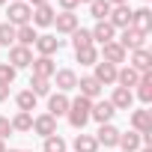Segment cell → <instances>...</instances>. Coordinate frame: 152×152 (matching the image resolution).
Segmentation results:
<instances>
[{
    "label": "cell",
    "mask_w": 152,
    "mask_h": 152,
    "mask_svg": "<svg viewBox=\"0 0 152 152\" xmlns=\"http://www.w3.org/2000/svg\"><path fill=\"white\" fill-rule=\"evenodd\" d=\"M12 131H21V134H27V131H33V113H24V110H18L12 119Z\"/></svg>",
    "instance_id": "28"
},
{
    "label": "cell",
    "mask_w": 152,
    "mask_h": 152,
    "mask_svg": "<svg viewBox=\"0 0 152 152\" xmlns=\"http://www.w3.org/2000/svg\"><path fill=\"white\" fill-rule=\"evenodd\" d=\"M12 3H21V0H12Z\"/></svg>",
    "instance_id": "47"
},
{
    "label": "cell",
    "mask_w": 152,
    "mask_h": 152,
    "mask_svg": "<svg viewBox=\"0 0 152 152\" xmlns=\"http://www.w3.org/2000/svg\"><path fill=\"white\" fill-rule=\"evenodd\" d=\"M6 152H30V149H6Z\"/></svg>",
    "instance_id": "43"
},
{
    "label": "cell",
    "mask_w": 152,
    "mask_h": 152,
    "mask_svg": "<svg viewBox=\"0 0 152 152\" xmlns=\"http://www.w3.org/2000/svg\"><path fill=\"white\" fill-rule=\"evenodd\" d=\"M0 45H3V48H12L15 45V27L12 24H0Z\"/></svg>",
    "instance_id": "35"
},
{
    "label": "cell",
    "mask_w": 152,
    "mask_h": 152,
    "mask_svg": "<svg viewBox=\"0 0 152 152\" xmlns=\"http://www.w3.org/2000/svg\"><path fill=\"white\" fill-rule=\"evenodd\" d=\"M90 33H93V42H99V45H107V42L116 39V30H113L107 21H96V27H93Z\"/></svg>",
    "instance_id": "24"
},
{
    "label": "cell",
    "mask_w": 152,
    "mask_h": 152,
    "mask_svg": "<svg viewBox=\"0 0 152 152\" xmlns=\"http://www.w3.org/2000/svg\"><path fill=\"white\" fill-rule=\"evenodd\" d=\"M15 69L9 66V63H0V84H6V87H12V81H15Z\"/></svg>",
    "instance_id": "36"
},
{
    "label": "cell",
    "mask_w": 152,
    "mask_h": 152,
    "mask_svg": "<svg viewBox=\"0 0 152 152\" xmlns=\"http://www.w3.org/2000/svg\"><path fill=\"white\" fill-rule=\"evenodd\" d=\"M122 152H137L143 143H140V134L137 131H119V143H116Z\"/></svg>",
    "instance_id": "26"
},
{
    "label": "cell",
    "mask_w": 152,
    "mask_h": 152,
    "mask_svg": "<svg viewBox=\"0 0 152 152\" xmlns=\"http://www.w3.org/2000/svg\"><path fill=\"white\" fill-rule=\"evenodd\" d=\"M3 3H6V0H0V6H3Z\"/></svg>",
    "instance_id": "46"
},
{
    "label": "cell",
    "mask_w": 152,
    "mask_h": 152,
    "mask_svg": "<svg viewBox=\"0 0 152 152\" xmlns=\"http://www.w3.org/2000/svg\"><path fill=\"white\" fill-rule=\"evenodd\" d=\"M51 27H57V36H72L75 30L81 27V21H78L75 12H60V15H54V24Z\"/></svg>",
    "instance_id": "4"
},
{
    "label": "cell",
    "mask_w": 152,
    "mask_h": 152,
    "mask_svg": "<svg viewBox=\"0 0 152 152\" xmlns=\"http://www.w3.org/2000/svg\"><path fill=\"white\" fill-rule=\"evenodd\" d=\"M54 15H57V12H54V6H51V3H42V6H36V9H33L30 24H33V27H51V24H54Z\"/></svg>",
    "instance_id": "18"
},
{
    "label": "cell",
    "mask_w": 152,
    "mask_h": 152,
    "mask_svg": "<svg viewBox=\"0 0 152 152\" xmlns=\"http://www.w3.org/2000/svg\"><path fill=\"white\" fill-rule=\"evenodd\" d=\"M24 3H27L30 9H36V6H42V3H48V0H24Z\"/></svg>",
    "instance_id": "40"
},
{
    "label": "cell",
    "mask_w": 152,
    "mask_h": 152,
    "mask_svg": "<svg viewBox=\"0 0 152 152\" xmlns=\"http://www.w3.org/2000/svg\"><path fill=\"white\" fill-rule=\"evenodd\" d=\"M36 39H39V33H36V27H33V24L15 27V45H21V48H33V45H36Z\"/></svg>",
    "instance_id": "25"
},
{
    "label": "cell",
    "mask_w": 152,
    "mask_h": 152,
    "mask_svg": "<svg viewBox=\"0 0 152 152\" xmlns=\"http://www.w3.org/2000/svg\"><path fill=\"white\" fill-rule=\"evenodd\" d=\"M33 131H36L39 137L60 134V131H57V119H54L51 113H39V116H33Z\"/></svg>",
    "instance_id": "14"
},
{
    "label": "cell",
    "mask_w": 152,
    "mask_h": 152,
    "mask_svg": "<svg viewBox=\"0 0 152 152\" xmlns=\"http://www.w3.org/2000/svg\"><path fill=\"white\" fill-rule=\"evenodd\" d=\"M146 3H149V0H143V6H146Z\"/></svg>",
    "instance_id": "48"
},
{
    "label": "cell",
    "mask_w": 152,
    "mask_h": 152,
    "mask_svg": "<svg viewBox=\"0 0 152 152\" xmlns=\"http://www.w3.org/2000/svg\"><path fill=\"white\" fill-rule=\"evenodd\" d=\"M0 152H6V146H3V140H0Z\"/></svg>",
    "instance_id": "44"
},
{
    "label": "cell",
    "mask_w": 152,
    "mask_h": 152,
    "mask_svg": "<svg viewBox=\"0 0 152 152\" xmlns=\"http://www.w3.org/2000/svg\"><path fill=\"white\" fill-rule=\"evenodd\" d=\"M6 99H9V87H6V84H0V102H6Z\"/></svg>",
    "instance_id": "39"
},
{
    "label": "cell",
    "mask_w": 152,
    "mask_h": 152,
    "mask_svg": "<svg viewBox=\"0 0 152 152\" xmlns=\"http://www.w3.org/2000/svg\"><path fill=\"white\" fill-rule=\"evenodd\" d=\"M131 131H137V134H149L152 131V110L149 107L131 110Z\"/></svg>",
    "instance_id": "8"
},
{
    "label": "cell",
    "mask_w": 152,
    "mask_h": 152,
    "mask_svg": "<svg viewBox=\"0 0 152 152\" xmlns=\"http://www.w3.org/2000/svg\"><path fill=\"white\" fill-rule=\"evenodd\" d=\"M110 3H107V0H93V3H90V15L96 18V21H107V15H110Z\"/></svg>",
    "instance_id": "32"
},
{
    "label": "cell",
    "mask_w": 152,
    "mask_h": 152,
    "mask_svg": "<svg viewBox=\"0 0 152 152\" xmlns=\"http://www.w3.org/2000/svg\"><path fill=\"white\" fill-rule=\"evenodd\" d=\"M107 24H110L113 30H125V27H131V6H128V3H125V6H113L110 15H107Z\"/></svg>",
    "instance_id": "10"
},
{
    "label": "cell",
    "mask_w": 152,
    "mask_h": 152,
    "mask_svg": "<svg viewBox=\"0 0 152 152\" xmlns=\"http://www.w3.org/2000/svg\"><path fill=\"white\" fill-rule=\"evenodd\" d=\"M42 152H69V143H66L60 134H51V137H45Z\"/></svg>",
    "instance_id": "34"
},
{
    "label": "cell",
    "mask_w": 152,
    "mask_h": 152,
    "mask_svg": "<svg viewBox=\"0 0 152 152\" xmlns=\"http://www.w3.org/2000/svg\"><path fill=\"white\" fill-rule=\"evenodd\" d=\"M57 3H60L63 12H75V9H78V0H57Z\"/></svg>",
    "instance_id": "38"
},
{
    "label": "cell",
    "mask_w": 152,
    "mask_h": 152,
    "mask_svg": "<svg viewBox=\"0 0 152 152\" xmlns=\"http://www.w3.org/2000/svg\"><path fill=\"white\" fill-rule=\"evenodd\" d=\"M30 93L39 99V96H51V81L48 78H36V75H33V78H30Z\"/></svg>",
    "instance_id": "33"
},
{
    "label": "cell",
    "mask_w": 152,
    "mask_h": 152,
    "mask_svg": "<svg viewBox=\"0 0 152 152\" xmlns=\"http://www.w3.org/2000/svg\"><path fill=\"white\" fill-rule=\"evenodd\" d=\"M72 149H75V152H99V143H96L93 134H84V131H81L78 137L72 140Z\"/></svg>",
    "instance_id": "27"
},
{
    "label": "cell",
    "mask_w": 152,
    "mask_h": 152,
    "mask_svg": "<svg viewBox=\"0 0 152 152\" xmlns=\"http://www.w3.org/2000/svg\"><path fill=\"white\" fill-rule=\"evenodd\" d=\"M69 104H72V99H69L66 93H51V96H48V110H45V113H51L54 119H60V116L69 113Z\"/></svg>",
    "instance_id": "7"
},
{
    "label": "cell",
    "mask_w": 152,
    "mask_h": 152,
    "mask_svg": "<svg viewBox=\"0 0 152 152\" xmlns=\"http://www.w3.org/2000/svg\"><path fill=\"white\" fill-rule=\"evenodd\" d=\"M116 45H119L125 54H128V51H137V48H146V33H140V30H134V27H125V30L119 33Z\"/></svg>",
    "instance_id": "2"
},
{
    "label": "cell",
    "mask_w": 152,
    "mask_h": 152,
    "mask_svg": "<svg viewBox=\"0 0 152 152\" xmlns=\"http://www.w3.org/2000/svg\"><path fill=\"white\" fill-rule=\"evenodd\" d=\"M30 69H33L36 78H48V81H51L54 72H57V63H54V57H33Z\"/></svg>",
    "instance_id": "16"
},
{
    "label": "cell",
    "mask_w": 152,
    "mask_h": 152,
    "mask_svg": "<svg viewBox=\"0 0 152 152\" xmlns=\"http://www.w3.org/2000/svg\"><path fill=\"white\" fill-rule=\"evenodd\" d=\"M78 3H93V0H78Z\"/></svg>",
    "instance_id": "45"
},
{
    "label": "cell",
    "mask_w": 152,
    "mask_h": 152,
    "mask_svg": "<svg viewBox=\"0 0 152 152\" xmlns=\"http://www.w3.org/2000/svg\"><path fill=\"white\" fill-rule=\"evenodd\" d=\"M131 93H134V99H140L143 107H149V102H152V75H140V84Z\"/></svg>",
    "instance_id": "23"
},
{
    "label": "cell",
    "mask_w": 152,
    "mask_h": 152,
    "mask_svg": "<svg viewBox=\"0 0 152 152\" xmlns=\"http://www.w3.org/2000/svg\"><path fill=\"white\" fill-rule=\"evenodd\" d=\"M9 134H12V122H9L6 116H0V140L9 137Z\"/></svg>",
    "instance_id": "37"
},
{
    "label": "cell",
    "mask_w": 152,
    "mask_h": 152,
    "mask_svg": "<svg viewBox=\"0 0 152 152\" xmlns=\"http://www.w3.org/2000/svg\"><path fill=\"white\" fill-rule=\"evenodd\" d=\"M78 90H81V96H84V99L96 102V99L102 96V90H104V87L93 78V75H84V78H78Z\"/></svg>",
    "instance_id": "17"
},
{
    "label": "cell",
    "mask_w": 152,
    "mask_h": 152,
    "mask_svg": "<svg viewBox=\"0 0 152 152\" xmlns=\"http://www.w3.org/2000/svg\"><path fill=\"white\" fill-rule=\"evenodd\" d=\"M99 57H102V63H110V66H119V63H125V60H128V54L116 45V39H113V42H107V45H102Z\"/></svg>",
    "instance_id": "11"
},
{
    "label": "cell",
    "mask_w": 152,
    "mask_h": 152,
    "mask_svg": "<svg viewBox=\"0 0 152 152\" xmlns=\"http://www.w3.org/2000/svg\"><path fill=\"white\" fill-rule=\"evenodd\" d=\"M51 81L57 84V93H72V90H78V75H75V69H57Z\"/></svg>",
    "instance_id": "5"
},
{
    "label": "cell",
    "mask_w": 152,
    "mask_h": 152,
    "mask_svg": "<svg viewBox=\"0 0 152 152\" xmlns=\"http://www.w3.org/2000/svg\"><path fill=\"white\" fill-rule=\"evenodd\" d=\"M93 69H96V72H93V78H96L102 87H110V84H116V69H119V66H110V63H102V60H99Z\"/></svg>",
    "instance_id": "15"
},
{
    "label": "cell",
    "mask_w": 152,
    "mask_h": 152,
    "mask_svg": "<svg viewBox=\"0 0 152 152\" xmlns=\"http://www.w3.org/2000/svg\"><path fill=\"white\" fill-rule=\"evenodd\" d=\"M137 152H152V146H140V149H137Z\"/></svg>",
    "instance_id": "42"
},
{
    "label": "cell",
    "mask_w": 152,
    "mask_h": 152,
    "mask_svg": "<svg viewBox=\"0 0 152 152\" xmlns=\"http://www.w3.org/2000/svg\"><path fill=\"white\" fill-rule=\"evenodd\" d=\"M60 48H63V39H57L54 33H45V36L36 39V51H39V57H54Z\"/></svg>",
    "instance_id": "13"
},
{
    "label": "cell",
    "mask_w": 152,
    "mask_h": 152,
    "mask_svg": "<svg viewBox=\"0 0 152 152\" xmlns=\"http://www.w3.org/2000/svg\"><path fill=\"white\" fill-rule=\"evenodd\" d=\"M113 113H116V107H113L107 99H104V102H102V99H96V102H93V110H90V119H96L99 125H104V122H110V119H113Z\"/></svg>",
    "instance_id": "12"
},
{
    "label": "cell",
    "mask_w": 152,
    "mask_h": 152,
    "mask_svg": "<svg viewBox=\"0 0 152 152\" xmlns=\"http://www.w3.org/2000/svg\"><path fill=\"white\" fill-rule=\"evenodd\" d=\"M107 3H110V6H125L128 0H107Z\"/></svg>",
    "instance_id": "41"
},
{
    "label": "cell",
    "mask_w": 152,
    "mask_h": 152,
    "mask_svg": "<svg viewBox=\"0 0 152 152\" xmlns=\"http://www.w3.org/2000/svg\"><path fill=\"white\" fill-rule=\"evenodd\" d=\"M90 110H93V102H90V99H84V96L72 99V104H69V113H66L69 125H72V128H78V131H84V125L90 122Z\"/></svg>",
    "instance_id": "1"
},
{
    "label": "cell",
    "mask_w": 152,
    "mask_h": 152,
    "mask_svg": "<svg viewBox=\"0 0 152 152\" xmlns=\"http://www.w3.org/2000/svg\"><path fill=\"white\" fill-rule=\"evenodd\" d=\"M75 60H78L81 66H96V63H99V48H96V45H90V48L75 51Z\"/></svg>",
    "instance_id": "31"
},
{
    "label": "cell",
    "mask_w": 152,
    "mask_h": 152,
    "mask_svg": "<svg viewBox=\"0 0 152 152\" xmlns=\"http://www.w3.org/2000/svg\"><path fill=\"white\" fill-rule=\"evenodd\" d=\"M137 84H140V72H134L131 66L116 69V87H122V90H134Z\"/></svg>",
    "instance_id": "21"
},
{
    "label": "cell",
    "mask_w": 152,
    "mask_h": 152,
    "mask_svg": "<svg viewBox=\"0 0 152 152\" xmlns=\"http://www.w3.org/2000/svg\"><path fill=\"white\" fill-rule=\"evenodd\" d=\"M6 24H12V27H24V24H30V15H33V9L24 3H9V9H6Z\"/></svg>",
    "instance_id": "3"
},
{
    "label": "cell",
    "mask_w": 152,
    "mask_h": 152,
    "mask_svg": "<svg viewBox=\"0 0 152 152\" xmlns=\"http://www.w3.org/2000/svg\"><path fill=\"white\" fill-rule=\"evenodd\" d=\"M36 102H39V99H36L30 90H21V93L15 96V104H18V110H24V113H33V110H36Z\"/></svg>",
    "instance_id": "30"
},
{
    "label": "cell",
    "mask_w": 152,
    "mask_h": 152,
    "mask_svg": "<svg viewBox=\"0 0 152 152\" xmlns=\"http://www.w3.org/2000/svg\"><path fill=\"white\" fill-rule=\"evenodd\" d=\"M116 110H131V104H134V93L131 90H122V87H113V96L107 99Z\"/></svg>",
    "instance_id": "22"
},
{
    "label": "cell",
    "mask_w": 152,
    "mask_h": 152,
    "mask_svg": "<svg viewBox=\"0 0 152 152\" xmlns=\"http://www.w3.org/2000/svg\"><path fill=\"white\" fill-rule=\"evenodd\" d=\"M93 137H96V143H99V146L113 149V146L119 143V128H116L113 122H104V125H99V131H96Z\"/></svg>",
    "instance_id": "9"
},
{
    "label": "cell",
    "mask_w": 152,
    "mask_h": 152,
    "mask_svg": "<svg viewBox=\"0 0 152 152\" xmlns=\"http://www.w3.org/2000/svg\"><path fill=\"white\" fill-rule=\"evenodd\" d=\"M134 72H140V75H149V69H152V54L146 51V48H137V51H131V63H128Z\"/></svg>",
    "instance_id": "20"
},
{
    "label": "cell",
    "mask_w": 152,
    "mask_h": 152,
    "mask_svg": "<svg viewBox=\"0 0 152 152\" xmlns=\"http://www.w3.org/2000/svg\"><path fill=\"white\" fill-rule=\"evenodd\" d=\"M90 45H96V42H93V33H90L87 27H78V30L72 33V48H75V51L90 48Z\"/></svg>",
    "instance_id": "29"
},
{
    "label": "cell",
    "mask_w": 152,
    "mask_h": 152,
    "mask_svg": "<svg viewBox=\"0 0 152 152\" xmlns=\"http://www.w3.org/2000/svg\"><path fill=\"white\" fill-rule=\"evenodd\" d=\"M131 27L140 30V33H149V30H152V9H149V6L131 9Z\"/></svg>",
    "instance_id": "19"
},
{
    "label": "cell",
    "mask_w": 152,
    "mask_h": 152,
    "mask_svg": "<svg viewBox=\"0 0 152 152\" xmlns=\"http://www.w3.org/2000/svg\"><path fill=\"white\" fill-rule=\"evenodd\" d=\"M15 72L18 69H30V63H33V48H21V45H12L9 48V60H6Z\"/></svg>",
    "instance_id": "6"
}]
</instances>
